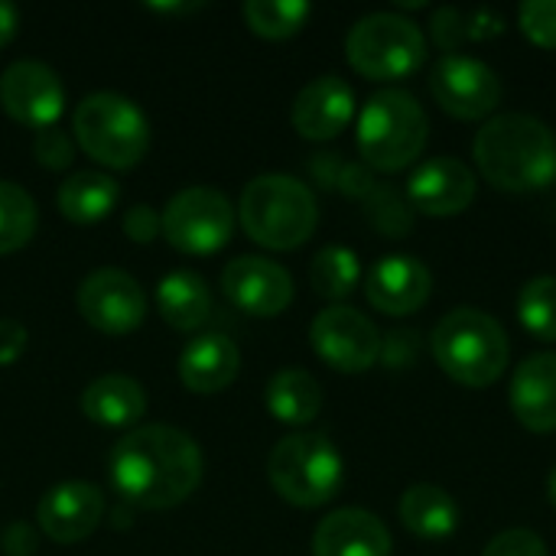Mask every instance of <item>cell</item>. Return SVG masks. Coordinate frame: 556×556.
I'll return each mask as SVG.
<instances>
[{
  "label": "cell",
  "mask_w": 556,
  "mask_h": 556,
  "mask_svg": "<svg viewBox=\"0 0 556 556\" xmlns=\"http://www.w3.org/2000/svg\"><path fill=\"white\" fill-rule=\"evenodd\" d=\"M199 443L166 424H147L114 443L108 456V476L114 492L143 508L166 511L182 505L202 482Z\"/></svg>",
  "instance_id": "obj_1"
},
{
  "label": "cell",
  "mask_w": 556,
  "mask_h": 556,
  "mask_svg": "<svg viewBox=\"0 0 556 556\" xmlns=\"http://www.w3.org/2000/svg\"><path fill=\"white\" fill-rule=\"evenodd\" d=\"M472 156L482 179L505 192H538L556 179V134L534 114L489 117L472 140Z\"/></svg>",
  "instance_id": "obj_2"
},
{
  "label": "cell",
  "mask_w": 556,
  "mask_h": 556,
  "mask_svg": "<svg viewBox=\"0 0 556 556\" xmlns=\"http://www.w3.org/2000/svg\"><path fill=\"white\" fill-rule=\"evenodd\" d=\"M238 218L254 244L270 251H293L313 238L319 208L313 189L296 176L264 173L244 186Z\"/></svg>",
  "instance_id": "obj_3"
},
{
  "label": "cell",
  "mask_w": 556,
  "mask_h": 556,
  "mask_svg": "<svg viewBox=\"0 0 556 556\" xmlns=\"http://www.w3.org/2000/svg\"><path fill=\"white\" fill-rule=\"evenodd\" d=\"M430 349L437 365L463 388L495 384L511 358L502 323L476 306H459L446 313L430 336Z\"/></svg>",
  "instance_id": "obj_4"
},
{
  "label": "cell",
  "mask_w": 556,
  "mask_h": 556,
  "mask_svg": "<svg viewBox=\"0 0 556 556\" xmlns=\"http://www.w3.org/2000/svg\"><path fill=\"white\" fill-rule=\"evenodd\" d=\"M358 153L378 173H401L424 153L430 121L424 104L404 88H384L368 98L358 114Z\"/></svg>",
  "instance_id": "obj_5"
},
{
  "label": "cell",
  "mask_w": 556,
  "mask_h": 556,
  "mask_svg": "<svg viewBox=\"0 0 556 556\" xmlns=\"http://www.w3.org/2000/svg\"><path fill=\"white\" fill-rule=\"evenodd\" d=\"M72 134L75 143L108 169H130L150 150L147 114L137 108V101L114 91H94L81 98L72 117Z\"/></svg>",
  "instance_id": "obj_6"
},
{
  "label": "cell",
  "mask_w": 556,
  "mask_h": 556,
  "mask_svg": "<svg viewBox=\"0 0 556 556\" xmlns=\"http://www.w3.org/2000/svg\"><path fill=\"white\" fill-rule=\"evenodd\" d=\"M267 476L283 502L296 508H323L339 495L345 482V463L326 433L300 430L270 450Z\"/></svg>",
  "instance_id": "obj_7"
},
{
  "label": "cell",
  "mask_w": 556,
  "mask_h": 556,
  "mask_svg": "<svg viewBox=\"0 0 556 556\" xmlns=\"http://www.w3.org/2000/svg\"><path fill=\"white\" fill-rule=\"evenodd\" d=\"M349 65L371 81H397L427 62L424 29L401 13H368L345 36Z\"/></svg>",
  "instance_id": "obj_8"
},
{
  "label": "cell",
  "mask_w": 556,
  "mask_h": 556,
  "mask_svg": "<svg viewBox=\"0 0 556 556\" xmlns=\"http://www.w3.org/2000/svg\"><path fill=\"white\" fill-rule=\"evenodd\" d=\"M163 238L192 257L222 251L235 235V205L212 186H189L176 192L163 215Z\"/></svg>",
  "instance_id": "obj_9"
},
{
  "label": "cell",
  "mask_w": 556,
  "mask_h": 556,
  "mask_svg": "<svg viewBox=\"0 0 556 556\" xmlns=\"http://www.w3.org/2000/svg\"><path fill=\"white\" fill-rule=\"evenodd\" d=\"M437 104L459 121H482L502 104V78L476 55H440L430 68Z\"/></svg>",
  "instance_id": "obj_10"
},
{
  "label": "cell",
  "mask_w": 556,
  "mask_h": 556,
  "mask_svg": "<svg viewBox=\"0 0 556 556\" xmlns=\"http://www.w3.org/2000/svg\"><path fill=\"white\" fill-rule=\"evenodd\" d=\"M309 342H313L316 355L342 375H362V371L375 368V362L381 358L378 326L365 313L342 306V303L323 309L313 319Z\"/></svg>",
  "instance_id": "obj_11"
},
{
  "label": "cell",
  "mask_w": 556,
  "mask_h": 556,
  "mask_svg": "<svg viewBox=\"0 0 556 556\" xmlns=\"http://www.w3.org/2000/svg\"><path fill=\"white\" fill-rule=\"evenodd\" d=\"M75 306L91 329L104 336H127L147 316V293L127 270L101 267L81 280Z\"/></svg>",
  "instance_id": "obj_12"
},
{
  "label": "cell",
  "mask_w": 556,
  "mask_h": 556,
  "mask_svg": "<svg viewBox=\"0 0 556 556\" xmlns=\"http://www.w3.org/2000/svg\"><path fill=\"white\" fill-rule=\"evenodd\" d=\"M0 108L23 127H55L65 111V88L46 62L16 59L0 75Z\"/></svg>",
  "instance_id": "obj_13"
},
{
  "label": "cell",
  "mask_w": 556,
  "mask_h": 556,
  "mask_svg": "<svg viewBox=\"0 0 556 556\" xmlns=\"http://www.w3.org/2000/svg\"><path fill=\"white\" fill-rule=\"evenodd\" d=\"M222 290L241 313L261 319L280 316L293 303V277L287 267L254 254L235 257L222 270Z\"/></svg>",
  "instance_id": "obj_14"
},
{
  "label": "cell",
  "mask_w": 556,
  "mask_h": 556,
  "mask_svg": "<svg viewBox=\"0 0 556 556\" xmlns=\"http://www.w3.org/2000/svg\"><path fill=\"white\" fill-rule=\"evenodd\" d=\"M104 511H108V502L94 482H62L42 495L36 508V521L49 541L78 544L98 531V525L104 521Z\"/></svg>",
  "instance_id": "obj_15"
},
{
  "label": "cell",
  "mask_w": 556,
  "mask_h": 556,
  "mask_svg": "<svg viewBox=\"0 0 556 556\" xmlns=\"http://www.w3.org/2000/svg\"><path fill=\"white\" fill-rule=\"evenodd\" d=\"M476 189H479V179L463 160L433 156L414 169V176L407 182V202H410V208H417L424 215L450 218L472 205Z\"/></svg>",
  "instance_id": "obj_16"
},
{
  "label": "cell",
  "mask_w": 556,
  "mask_h": 556,
  "mask_svg": "<svg viewBox=\"0 0 556 556\" xmlns=\"http://www.w3.org/2000/svg\"><path fill=\"white\" fill-rule=\"evenodd\" d=\"M433 293L430 267L414 254H388L365 277V296L378 313L407 316L417 313Z\"/></svg>",
  "instance_id": "obj_17"
},
{
  "label": "cell",
  "mask_w": 556,
  "mask_h": 556,
  "mask_svg": "<svg viewBox=\"0 0 556 556\" xmlns=\"http://www.w3.org/2000/svg\"><path fill=\"white\" fill-rule=\"evenodd\" d=\"M355 117V91L339 75H319L293 98V130L306 140H332Z\"/></svg>",
  "instance_id": "obj_18"
},
{
  "label": "cell",
  "mask_w": 556,
  "mask_h": 556,
  "mask_svg": "<svg viewBox=\"0 0 556 556\" xmlns=\"http://www.w3.org/2000/svg\"><path fill=\"white\" fill-rule=\"evenodd\" d=\"M508 404L531 433H556V352H538L515 368Z\"/></svg>",
  "instance_id": "obj_19"
},
{
  "label": "cell",
  "mask_w": 556,
  "mask_h": 556,
  "mask_svg": "<svg viewBox=\"0 0 556 556\" xmlns=\"http://www.w3.org/2000/svg\"><path fill=\"white\" fill-rule=\"evenodd\" d=\"M391 531L365 508H339L313 534V556H391Z\"/></svg>",
  "instance_id": "obj_20"
},
{
  "label": "cell",
  "mask_w": 556,
  "mask_h": 556,
  "mask_svg": "<svg viewBox=\"0 0 556 556\" xmlns=\"http://www.w3.org/2000/svg\"><path fill=\"white\" fill-rule=\"evenodd\" d=\"M241 368V352L235 339L225 332H205L189 339L179 355V381L192 394H218L225 391Z\"/></svg>",
  "instance_id": "obj_21"
},
{
  "label": "cell",
  "mask_w": 556,
  "mask_h": 556,
  "mask_svg": "<svg viewBox=\"0 0 556 556\" xmlns=\"http://www.w3.org/2000/svg\"><path fill=\"white\" fill-rule=\"evenodd\" d=\"M81 414L91 424L108 427V430L134 427L147 414V391L140 388V381H134L127 375L94 378L81 391Z\"/></svg>",
  "instance_id": "obj_22"
},
{
  "label": "cell",
  "mask_w": 556,
  "mask_h": 556,
  "mask_svg": "<svg viewBox=\"0 0 556 556\" xmlns=\"http://www.w3.org/2000/svg\"><path fill=\"white\" fill-rule=\"evenodd\" d=\"M397 515L404 521V528L420 538V541H446L450 534H456L459 528V505L456 498L430 482L410 485L401 495Z\"/></svg>",
  "instance_id": "obj_23"
},
{
  "label": "cell",
  "mask_w": 556,
  "mask_h": 556,
  "mask_svg": "<svg viewBox=\"0 0 556 556\" xmlns=\"http://www.w3.org/2000/svg\"><path fill=\"white\" fill-rule=\"evenodd\" d=\"M59 212L75 222V225H94L101 218H108L117 202H121V186L117 179H111L108 173L98 169H78L72 173L62 186H59Z\"/></svg>",
  "instance_id": "obj_24"
},
{
  "label": "cell",
  "mask_w": 556,
  "mask_h": 556,
  "mask_svg": "<svg viewBox=\"0 0 556 556\" xmlns=\"http://www.w3.org/2000/svg\"><path fill=\"white\" fill-rule=\"evenodd\" d=\"M156 309L166 326L179 332H192L212 316V290L199 274L173 270L156 287Z\"/></svg>",
  "instance_id": "obj_25"
},
{
  "label": "cell",
  "mask_w": 556,
  "mask_h": 556,
  "mask_svg": "<svg viewBox=\"0 0 556 556\" xmlns=\"http://www.w3.org/2000/svg\"><path fill=\"white\" fill-rule=\"evenodd\" d=\"M264 404L274 420L287 427H309L323 410V388L303 368H283L267 381Z\"/></svg>",
  "instance_id": "obj_26"
},
{
  "label": "cell",
  "mask_w": 556,
  "mask_h": 556,
  "mask_svg": "<svg viewBox=\"0 0 556 556\" xmlns=\"http://www.w3.org/2000/svg\"><path fill=\"white\" fill-rule=\"evenodd\" d=\"M430 29H433V42L446 55H456L469 42L495 39L505 29V16L489 7H440L433 13Z\"/></svg>",
  "instance_id": "obj_27"
},
{
  "label": "cell",
  "mask_w": 556,
  "mask_h": 556,
  "mask_svg": "<svg viewBox=\"0 0 556 556\" xmlns=\"http://www.w3.org/2000/svg\"><path fill=\"white\" fill-rule=\"evenodd\" d=\"M362 280V264H358V254L345 244H329L323 248L313 264H309V283L313 290L323 296V300H332L336 306L355 293Z\"/></svg>",
  "instance_id": "obj_28"
},
{
  "label": "cell",
  "mask_w": 556,
  "mask_h": 556,
  "mask_svg": "<svg viewBox=\"0 0 556 556\" xmlns=\"http://www.w3.org/2000/svg\"><path fill=\"white\" fill-rule=\"evenodd\" d=\"M36 225H39V212L33 195L16 182L0 179V254H13L26 248L36 235Z\"/></svg>",
  "instance_id": "obj_29"
},
{
  "label": "cell",
  "mask_w": 556,
  "mask_h": 556,
  "mask_svg": "<svg viewBox=\"0 0 556 556\" xmlns=\"http://www.w3.org/2000/svg\"><path fill=\"white\" fill-rule=\"evenodd\" d=\"M313 7L306 0H248L244 3V23L251 26L254 36L264 39H290L296 36Z\"/></svg>",
  "instance_id": "obj_30"
},
{
  "label": "cell",
  "mask_w": 556,
  "mask_h": 556,
  "mask_svg": "<svg viewBox=\"0 0 556 556\" xmlns=\"http://www.w3.org/2000/svg\"><path fill=\"white\" fill-rule=\"evenodd\" d=\"M518 316L521 326L541 339V342H556V277L541 274L531 277L521 293H518Z\"/></svg>",
  "instance_id": "obj_31"
},
{
  "label": "cell",
  "mask_w": 556,
  "mask_h": 556,
  "mask_svg": "<svg viewBox=\"0 0 556 556\" xmlns=\"http://www.w3.org/2000/svg\"><path fill=\"white\" fill-rule=\"evenodd\" d=\"M518 23L534 46L556 49V0H525L518 10Z\"/></svg>",
  "instance_id": "obj_32"
},
{
  "label": "cell",
  "mask_w": 556,
  "mask_h": 556,
  "mask_svg": "<svg viewBox=\"0 0 556 556\" xmlns=\"http://www.w3.org/2000/svg\"><path fill=\"white\" fill-rule=\"evenodd\" d=\"M33 156L46 169H65L75 160V137H68L59 124L55 127H42L33 137Z\"/></svg>",
  "instance_id": "obj_33"
},
{
  "label": "cell",
  "mask_w": 556,
  "mask_h": 556,
  "mask_svg": "<svg viewBox=\"0 0 556 556\" xmlns=\"http://www.w3.org/2000/svg\"><path fill=\"white\" fill-rule=\"evenodd\" d=\"M482 556H547V544L528 528H511L492 538Z\"/></svg>",
  "instance_id": "obj_34"
},
{
  "label": "cell",
  "mask_w": 556,
  "mask_h": 556,
  "mask_svg": "<svg viewBox=\"0 0 556 556\" xmlns=\"http://www.w3.org/2000/svg\"><path fill=\"white\" fill-rule=\"evenodd\" d=\"M124 231H127L130 241L150 244V241H156V235H163V222H160V215L150 205L140 202V205H130L124 212Z\"/></svg>",
  "instance_id": "obj_35"
},
{
  "label": "cell",
  "mask_w": 556,
  "mask_h": 556,
  "mask_svg": "<svg viewBox=\"0 0 556 556\" xmlns=\"http://www.w3.org/2000/svg\"><path fill=\"white\" fill-rule=\"evenodd\" d=\"M417 332H391L388 339H381V358L388 362V368H410L417 362Z\"/></svg>",
  "instance_id": "obj_36"
},
{
  "label": "cell",
  "mask_w": 556,
  "mask_h": 556,
  "mask_svg": "<svg viewBox=\"0 0 556 556\" xmlns=\"http://www.w3.org/2000/svg\"><path fill=\"white\" fill-rule=\"evenodd\" d=\"M29 332L23 323L16 319H0V368L13 365L23 352H26Z\"/></svg>",
  "instance_id": "obj_37"
},
{
  "label": "cell",
  "mask_w": 556,
  "mask_h": 556,
  "mask_svg": "<svg viewBox=\"0 0 556 556\" xmlns=\"http://www.w3.org/2000/svg\"><path fill=\"white\" fill-rule=\"evenodd\" d=\"M3 551L10 556H33L36 554V547H39V538H36V531L26 525V521H13L7 531H3Z\"/></svg>",
  "instance_id": "obj_38"
},
{
  "label": "cell",
  "mask_w": 556,
  "mask_h": 556,
  "mask_svg": "<svg viewBox=\"0 0 556 556\" xmlns=\"http://www.w3.org/2000/svg\"><path fill=\"white\" fill-rule=\"evenodd\" d=\"M20 33V10L7 0H0V49L13 42V36Z\"/></svg>",
  "instance_id": "obj_39"
},
{
  "label": "cell",
  "mask_w": 556,
  "mask_h": 556,
  "mask_svg": "<svg viewBox=\"0 0 556 556\" xmlns=\"http://www.w3.org/2000/svg\"><path fill=\"white\" fill-rule=\"evenodd\" d=\"M153 13H186V10H195V3H150Z\"/></svg>",
  "instance_id": "obj_40"
},
{
  "label": "cell",
  "mask_w": 556,
  "mask_h": 556,
  "mask_svg": "<svg viewBox=\"0 0 556 556\" xmlns=\"http://www.w3.org/2000/svg\"><path fill=\"white\" fill-rule=\"evenodd\" d=\"M547 495H551V505L556 508V466L554 472H551V479H547Z\"/></svg>",
  "instance_id": "obj_41"
}]
</instances>
